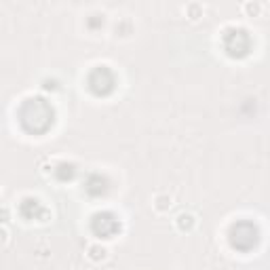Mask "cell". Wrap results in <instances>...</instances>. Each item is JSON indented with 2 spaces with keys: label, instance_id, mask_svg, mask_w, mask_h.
Returning <instances> with one entry per match:
<instances>
[{
  "label": "cell",
  "instance_id": "1",
  "mask_svg": "<svg viewBox=\"0 0 270 270\" xmlns=\"http://www.w3.org/2000/svg\"><path fill=\"white\" fill-rule=\"evenodd\" d=\"M194 226H196V216L192 211H181L176 218V228L180 232H190V230H194Z\"/></svg>",
  "mask_w": 270,
  "mask_h": 270
},
{
  "label": "cell",
  "instance_id": "2",
  "mask_svg": "<svg viewBox=\"0 0 270 270\" xmlns=\"http://www.w3.org/2000/svg\"><path fill=\"white\" fill-rule=\"evenodd\" d=\"M87 258H89L91 262H104L108 258V249L101 243H93V245L87 247Z\"/></svg>",
  "mask_w": 270,
  "mask_h": 270
},
{
  "label": "cell",
  "instance_id": "3",
  "mask_svg": "<svg viewBox=\"0 0 270 270\" xmlns=\"http://www.w3.org/2000/svg\"><path fill=\"white\" fill-rule=\"evenodd\" d=\"M171 205H173V198H171L169 194H165V192H158V194L152 198V207H154L158 213L169 211V209H171Z\"/></svg>",
  "mask_w": 270,
  "mask_h": 270
},
{
  "label": "cell",
  "instance_id": "4",
  "mask_svg": "<svg viewBox=\"0 0 270 270\" xmlns=\"http://www.w3.org/2000/svg\"><path fill=\"white\" fill-rule=\"evenodd\" d=\"M184 13H186V17L190 19V21H198L205 15V6L201 4V2H188L186 6H184Z\"/></svg>",
  "mask_w": 270,
  "mask_h": 270
},
{
  "label": "cell",
  "instance_id": "5",
  "mask_svg": "<svg viewBox=\"0 0 270 270\" xmlns=\"http://www.w3.org/2000/svg\"><path fill=\"white\" fill-rule=\"evenodd\" d=\"M241 9H243V13L247 15V17H260L262 11H264V4L258 2V0H247V2L241 4Z\"/></svg>",
  "mask_w": 270,
  "mask_h": 270
},
{
  "label": "cell",
  "instance_id": "6",
  "mask_svg": "<svg viewBox=\"0 0 270 270\" xmlns=\"http://www.w3.org/2000/svg\"><path fill=\"white\" fill-rule=\"evenodd\" d=\"M11 222V209L9 207H0V226L9 224Z\"/></svg>",
  "mask_w": 270,
  "mask_h": 270
},
{
  "label": "cell",
  "instance_id": "7",
  "mask_svg": "<svg viewBox=\"0 0 270 270\" xmlns=\"http://www.w3.org/2000/svg\"><path fill=\"white\" fill-rule=\"evenodd\" d=\"M6 243H9V230L4 226H0V247H4Z\"/></svg>",
  "mask_w": 270,
  "mask_h": 270
}]
</instances>
